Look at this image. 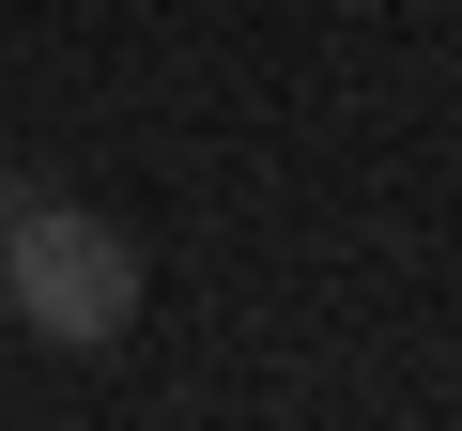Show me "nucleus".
Returning a JSON list of instances; mask_svg holds the SVG:
<instances>
[{"label": "nucleus", "instance_id": "nucleus-1", "mask_svg": "<svg viewBox=\"0 0 462 431\" xmlns=\"http://www.w3.org/2000/svg\"><path fill=\"white\" fill-rule=\"evenodd\" d=\"M0 293H16L32 339L93 354V339L139 324V247L108 232L93 200H62V185H0Z\"/></svg>", "mask_w": 462, "mask_h": 431}]
</instances>
